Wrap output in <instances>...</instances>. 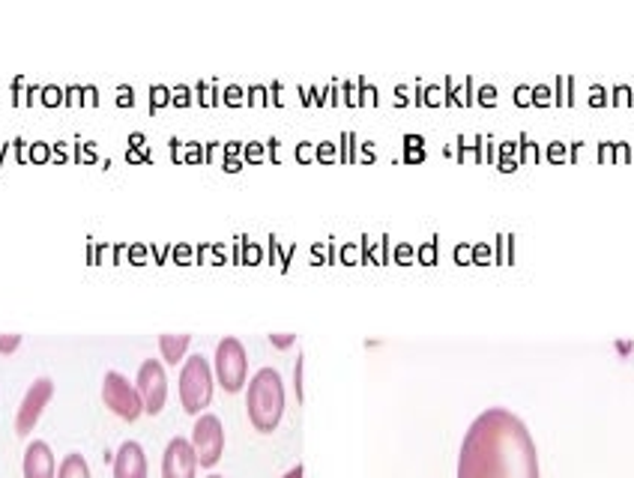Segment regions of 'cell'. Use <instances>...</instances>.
I'll return each instance as SVG.
<instances>
[{
    "label": "cell",
    "mask_w": 634,
    "mask_h": 478,
    "mask_svg": "<svg viewBox=\"0 0 634 478\" xmlns=\"http://www.w3.org/2000/svg\"><path fill=\"white\" fill-rule=\"evenodd\" d=\"M459 478H541L524 419L505 407L481 409L461 440Z\"/></svg>",
    "instance_id": "cell-1"
},
{
    "label": "cell",
    "mask_w": 634,
    "mask_h": 478,
    "mask_svg": "<svg viewBox=\"0 0 634 478\" xmlns=\"http://www.w3.org/2000/svg\"><path fill=\"white\" fill-rule=\"evenodd\" d=\"M246 409L248 419L260 433L276 431L284 416L282 373L270 368V365H264V368L252 373V380L246 383Z\"/></svg>",
    "instance_id": "cell-2"
},
{
    "label": "cell",
    "mask_w": 634,
    "mask_h": 478,
    "mask_svg": "<svg viewBox=\"0 0 634 478\" xmlns=\"http://www.w3.org/2000/svg\"><path fill=\"white\" fill-rule=\"evenodd\" d=\"M212 368L204 353H192L180 368V404L192 416H200L212 401Z\"/></svg>",
    "instance_id": "cell-3"
},
{
    "label": "cell",
    "mask_w": 634,
    "mask_h": 478,
    "mask_svg": "<svg viewBox=\"0 0 634 478\" xmlns=\"http://www.w3.org/2000/svg\"><path fill=\"white\" fill-rule=\"evenodd\" d=\"M212 365H216V380L222 383L224 392H240L248 383V353L236 335H224L216 344Z\"/></svg>",
    "instance_id": "cell-4"
},
{
    "label": "cell",
    "mask_w": 634,
    "mask_h": 478,
    "mask_svg": "<svg viewBox=\"0 0 634 478\" xmlns=\"http://www.w3.org/2000/svg\"><path fill=\"white\" fill-rule=\"evenodd\" d=\"M102 401L111 413H118L120 419L135 421L144 413V401L138 385L132 383L130 377L118 368L106 371V380H102Z\"/></svg>",
    "instance_id": "cell-5"
},
{
    "label": "cell",
    "mask_w": 634,
    "mask_h": 478,
    "mask_svg": "<svg viewBox=\"0 0 634 478\" xmlns=\"http://www.w3.org/2000/svg\"><path fill=\"white\" fill-rule=\"evenodd\" d=\"M192 445L198 452L200 467H216L224 452V428L216 413H200L192 428Z\"/></svg>",
    "instance_id": "cell-6"
},
{
    "label": "cell",
    "mask_w": 634,
    "mask_h": 478,
    "mask_svg": "<svg viewBox=\"0 0 634 478\" xmlns=\"http://www.w3.org/2000/svg\"><path fill=\"white\" fill-rule=\"evenodd\" d=\"M54 395V380L51 377H36L34 383L27 385V392H24L22 404L15 409V433L24 437V433H31L36 428V421L42 416V409L48 407V401Z\"/></svg>",
    "instance_id": "cell-7"
},
{
    "label": "cell",
    "mask_w": 634,
    "mask_h": 478,
    "mask_svg": "<svg viewBox=\"0 0 634 478\" xmlns=\"http://www.w3.org/2000/svg\"><path fill=\"white\" fill-rule=\"evenodd\" d=\"M135 385L142 392L144 413H150V416L162 413L164 401H168V373H164L162 359H144Z\"/></svg>",
    "instance_id": "cell-8"
},
{
    "label": "cell",
    "mask_w": 634,
    "mask_h": 478,
    "mask_svg": "<svg viewBox=\"0 0 634 478\" xmlns=\"http://www.w3.org/2000/svg\"><path fill=\"white\" fill-rule=\"evenodd\" d=\"M198 452L186 437L168 440L162 455V478H195L198 473Z\"/></svg>",
    "instance_id": "cell-9"
},
{
    "label": "cell",
    "mask_w": 634,
    "mask_h": 478,
    "mask_svg": "<svg viewBox=\"0 0 634 478\" xmlns=\"http://www.w3.org/2000/svg\"><path fill=\"white\" fill-rule=\"evenodd\" d=\"M24 478H58V464H54V452L46 440H31V445L24 449L22 461Z\"/></svg>",
    "instance_id": "cell-10"
},
{
    "label": "cell",
    "mask_w": 634,
    "mask_h": 478,
    "mask_svg": "<svg viewBox=\"0 0 634 478\" xmlns=\"http://www.w3.org/2000/svg\"><path fill=\"white\" fill-rule=\"evenodd\" d=\"M147 455L138 440H126L118 445L114 455V478H147Z\"/></svg>",
    "instance_id": "cell-11"
},
{
    "label": "cell",
    "mask_w": 634,
    "mask_h": 478,
    "mask_svg": "<svg viewBox=\"0 0 634 478\" xmlns=\"http://www.w3.org/2000/svg\"><path fill=\"white\" fill-rule=\"evenodd\" d=\"M188 341H192V335H186V332H164V335H159L162 359L168 361V365H176V361L186 359Z\"/></svg>",
    "instance_id": "cell-12"
},
{
    "label": "cell",
    "mask_w": 634,
    "mask_h": 478,
    "mask_svg": "<svg viewBox=\"0 0 634 478\" xmlns=\"http://www.w3.org/2000/svg\"><path fill=\"white\" fill-rule=\"evenodd\" d=\"M58 478H90V467H87V457L82 452H70V455L60 461Z\"/></svg>",
    "instance_id": "cell-13"
},
{
    "label": "cell",
    "mask_w": 634,
    "mask_h": 478,
    "mask_svg": "<svg viewBox=\"0 0 634 478\" xmlns=\"http://www.w3.org/2000/svg\"><path fill=\"white\" fill-rule=\"evenodd\" d=\"M19 344H22L19 332H0V353H12Z\"/></svg>",
    "instance_id": "cell-14"
},
{
    "label": "cell",
    "mask_w": 634,
    "mask_h": 478,
    "mask_svg": "<svg viewBox=\"0 0 634 478\" xmlns=\"http://www.w3.org/2000/svg\"><path fill=\"white\" fill-rule=\"evenodd\" d=\"M270 341L272 344H276V347H291V344H294V335H291V332H284V335H270Z\"/></svg>",
    "instance_id": "cell-15"
},
{
    "label": "cell",
    "mask_w": 634,
    "mask_h": 478,
    "mask_svg": "<svg viewBox=\"0 0 634 478\" xmlns=\"http://www.w3.org/2000/svg\"><path fill=\"white\" fill-rule=\"evenodd\" d=\"M282 478H303V467H300V464H296V467L288 469V473H284Z\"/></svg>",
    "instance_id": "cell-16"
},
{
    "label": "cell",
    "mask_w": 634,
    "mask_h": 478,
    "mask_svg": "<svg viewBox=\"0 0 634 478\" xmlns=\"http://www.w3.org/2000/svg\"><path fill=\"white\" fill-rule=\"evenodd\" d=\"M207 478H224V476H216V473H212V476H207Z\"/></svg>",
    "instance_id": "cell-17"
}]
</instances>
